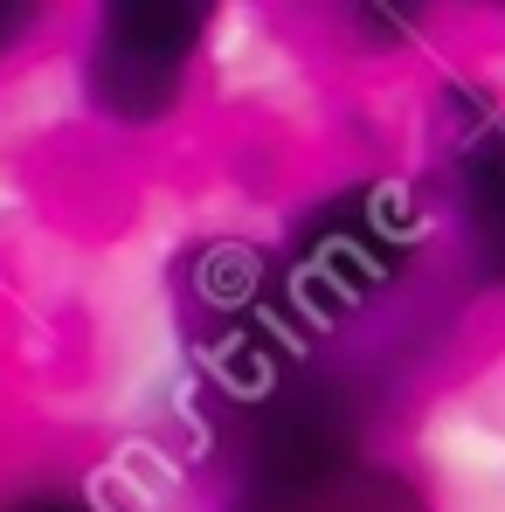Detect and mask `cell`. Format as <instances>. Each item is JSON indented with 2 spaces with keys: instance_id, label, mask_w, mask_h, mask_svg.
Segmentation results:
<instances>
[{
  "instance_id": "obj_6",
  "label": "cell",
  "mask_w": 505,
  "mask_h": 512,
  "mask_svg": "<svg viewBox=\"0 0 505 512\" xmlns=\"http://www.w3.org/2000/svg\"><path fill=\"white\" fill-rule=\"evenodd\" d=\"M14 512H90V506H77V499H28V506H14Z\"/></svg>"
},
{
  "instance_id": "obj_3",
  "label": "cell",
  "mask_w": 505,
  "mask_h": 512,
  "mask_svg": "<svg viewBox=\"0 0 505 512\" xmlns=\"http://www.w3.org/2000/svg\"><path fill=\"white\" fill-rule=\"evenodd\" d=\"M436 229L464 277L505 298V104L464 77L436 90Z\"/></svg>"
},
{
  "instance_id": "obj_5",
  "label": "cell",
  "mask_w": 505,
  "mask_h": 512,
  "mask_svg": "<svg viewBox=\"0 0 505 512\" xmlns=\"http://www.w3.org/2000/svg\"><path fill=\"white\" fill-rule=\"evenodd\" d=\"M21 28H28V7H0V49H7Z\"/></svg>"
},
{
  "instance_id": "obj_1",
  "label": "cell",
  "mask_w": 505,
  "mask_h": 512,
  "mask_svg": "<svg viewBox=\"0 0 505 512\" xmlns=\"http://www.w3.org/2000/svg\"><path fill=\"white\" fill-rule=\"evenodd\" d=\"M429 243H436V215L422 208L416 187H402L388 173H360L291 222L277 270H284L305 326L326 340L346 319L395 305L416 284Z\"/></svg>"
},
{
  "instance_id": "obj_2",
  "label": "cell",
  "mask_w": 505,
  "mask_h": 512,
  "mask_svg": "<svg viewBox=\"0 0 505 512\" xmlns=\"http://www.w3.org/2000/svg\"><path fill=\"white\" fill-rule=\"evenodd\" d=\"M187 333H194L208 381L236 409H250V423L263 409L291 402L305 381H319V367H312L319 333L305 326V312H298V298H291L270 250L215 243V250L194 256V270H187Z\"/></svg>"
},
{
  "instance_id": "obj_4",
  "label": "cell",
  "mask_w": 505,
  "mask_h": 512,
  "mask_svg": "<svg viewBox=\"0 0 505 512\" xmlns=\"http://www.w3.org/2000/svg\"><path fill=\"white\" fill-rule=\"evenodd\" d=\"M208 14L201 0H125V7H104L97 21V49H90V97L97 111H111L118 125H153L167 118L180 84H187V63L208 35Z\"/></svg>"
}]
</instances>
